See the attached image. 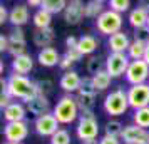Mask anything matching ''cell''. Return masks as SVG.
<instances>
[{"mask_svg": "<svg viewBox=\"0 0 149 144\" xmlns=\"http://www.w3.org/2000/svg\"><path fill=\"white\" fill-rule=\"evenodd\" d=\"M5 89L10 92V96L14 99H22L27 104L29 101H32L35 96H39L37 92V86L32 82L27 76H20V74H10L7 79V87Z\"/></svg>", "mask_w": 149, "mask_h": 144, "instance_id": "obj_1", "label": "cell"}, {"mask_svg": "<svg viewBox=\"0 0 149 144\" xmlns=\"http://www.w3.org/2000/svg\"><path fill=\"white\" fill-rule=\"evenodd\" d=\"M52 114H54L55 119L59 121V124H70V122H74L75 119L79 117V114H81L75 97H72L70 94L62 96L61 99L57 101V104H55L54 112H52Z\"/></svg>", "mask_w": 149, "mask_h": 144, "instance_id": "obj_2", "label": "cell"}, {"mask_svg": "<svg viewBox=\"0 0 149 144\" xmlns=\"http://www.w3.org/2000/svg\"><path fill=\"white\" fill-rule=\"evenodd\" d=\"M127 107H129L127 92H124L122 89H116L106 96L104 111L109 116H121V114H124L127 111Z\"/></svg>", "mask_w": 149, "mask_h": 144, "instance_id": "obj_3", "label": "cell"}, {"mask_svg": "<svg viewBox=\"0 0 149 144\" xmlns=\"http://www.w3.org/2000/svg\"><path fill=\"white\" fill-rule=\"evenodd\" d=\"M95 27L97 30L104 35H114L117 32H121V27H122V15L114 12V10H106L104 14L95 20Z\"/></svg>", "mask_w": 149, "mask_h": 144, "instance_id": "obj_4", "label": "cell"}, {"mask_svg": "<svg viewBox=\"0 0 149 144\" xmlns=\"http://www.w3.org/2000/svg\"><path fill=\"white\" fill-rule=\"evenodd\" d=\"M126 79L131 86L146 84V81L149 79V64L146 61H131L126 72Z\"/></svg>", "mask_w": 149, "mask_h": 144, "instance_id": "obj_5", "label": "cell"}, {"mask_svg": "<svg viewBox=\"0 0 149 144\" xmlns=\"http://www.w3.org/2000/svg\"><path fill=\"white\" fill-rule=\"evenodd\" d=\"M129 55L127 54H109L106 59V70H107L111 77H121L127 72L129 69Z\"/></svg>", "mask_w": 149, "mask_h": 144, "instance_id": "obj_6", "label": "cell"}, {"mask_svg": "<svg viewBox=\"0 0 149 144\" xmlns=\"http://www.w3.org/2000/svg\"><path fill=\"white\" fill-rule=\"evenodd\" d=\"M127 99H129V107H132L134 111L148 107L149 106V84H139V86L129 87Z\"/></svg>", "mask_w": 149, "mask_h": 144, "instance_id": "obj_7", "label": "cell"}, {"mask_svg": "<svg viewBox=\"0 0 149 144\" xmlns=\"http://www.w3.org/2000/svg\"><path fill=\"white\" fill-rule=\"evenodd\" d=\"M3 136L7 139V143L22 144V141L29 136V124L25 121L20 122H7L3 127Z\"/></svg>", "mask_w": 149, "mask_h": 144, "instance_id": "obj_8", "label": "cell"}, {"mask_svg": "<svg viewBox=\"0 0 149 144\" xmlns=\"http://www.w3.org/2000/svg\"><path fill=\"white\" fill-rule=\"evenodd\" d=\"M121 137L126 144H149V131L142 129L136 124L126 126Z\"/></svg>", "mask_w": 149, "mask_h": 144, "instance_id": "obj_9", "label": "cell"}, {"mask_svg": "<svg viewBox=\"0 0 149 144\" xmlns=\"http://www.w3.org/2000/svg\"><path fill=\"white\" fill-rule=\"evenodd\" d=\"M8 54L14 59L27 54V42H25V37H24V30L20 27L15 29L14 32L8 35Z\"/></svg>", "mask_w": 149, "mask_h": 144, "instance_id": "obj_10", "label": "cell"}, {"mask_svg": "<svg viewBox=\"0 0 149 144\" xmlns=\"http://www.w3.org/2000/svg\"><path fill=\"white\" fill-rule=\"evenodd\" d=\"M61 129L59 127V121L55 119L54 114H45V116L35 119V132L39 136H54L57 131Z\"/></svg>", "mask_w": 149, "mask_h": 144, "instance_id": "obj_11", "label": "cell"}, {"mask_svg": "<svg viewBox=\"0 0 149 144\" xmlns=\"http://www.w3.org/2000/svg\"><path fill=\"white\" fill-rule=\"evenodd\" d=\"M77 137L81 141H87V139H97L99 134V124L97 119H81L79 117V124H77Z\"/></svg>", "mask_w": 149, "mask_h": 144, "instance_id": "obj_12", "label": "cell"}, {"mask_svg": "<svg viewBox=\"0 0 149 144\" xmlns=\"http://www.w3.org/2000/svg\"><path fill=\"white\" fill-rule=\"evenodd\" d=\"M84 10H86V5L82 2H79V0L69 2L67 8L64 10V20L67 22L69 25H79L82 22V19L86 17Z\"/></svg>", "mask_w": 149, "mask_h": 144, "instance_id": "obj_13", "label": "cell"}, {"mask_svg": "<svg viewBox=\"0 0 149 144\" xmlns=\"http://www.w3.org/2000/svg\"><path fill=\"white\" fill-rule=\"evenodd\" d=\"M27 111L32 116H35L39 119V117L49 114V111H50V102H49V99L45 96H35L32 101L27 102Z\"/></svg>", "mask_w": 149, "mask_h": 144, "instance_id": "obj_14", "label": "cell"}, {"mask_svg": "<svg viewBox=\"0 0 149 144\" xmlns=\"http://www.w3.org/2000/svg\"><path fill=\"white\" fill-rule=\"evenodd\" d=\"M107 44H109V49H111V54H126L129 45H131L127 34L122 32V30L114 35H111Z\"/></svg>", "mask_w": 149, "mask_h": 144, "instance_id": "obj_15", "label": "cell"}, {"mask_svg": "<svg viewBox=\"0 0 149 144\" xmlns=\"http://www.w3.org/2000/svg\"><path fill=\"white\" fill-rule=\"evenodd\" d=\"M81 82L82 79L79 77V74L75 72V70H67V72H64L61 77V87L62 90H65L67 94H70V92H75V90H79V87H81Z\"/></svg>", "mask_w": 149, "mask_h": 144, "instance_id": "obj_16", "label": "cell"}, {"mask_svg": "<svg viewBox=\"0 0 149 144\" xmlns=\"http://www.w3.org/2000/svg\"><path fill=\"white\" fill-rule=\"evenodd\" d=\"M55 34H54V29L47 27V29H35L34 30V44L37 47L42 49H47L50 47V44L54 42Z\"/></svg>", "mask_w": 149, "mask_h": 144, "instance_id": "obj_17", "label": "cell"}, {"mask_svg": "<svg viewBox=\"0 0 149 144\" xmlns=\"http://www.w3.org/2000/svg\"><path fill=\"white\" fill-rule=\"evenodd\" d=\"M25 111H27V107H24V104L12 102L7 109H3V117H5L7 122H20L27 116Z\"/></svg>", "mask_w": 149, "mask_h": 144, "instance_id": "obj_18", "label": "cell"}, {"mask_svg": "<svg viewBox=\"0 0 149 144\" xmlns=\"http://www.w3.org/2000/svg\"><path fill=\"white\" fill-rule=\"evenodd\" d=\"M61 59L62 57L59 55V52H57L54 47L42 49L40 52H39V55H37L39 64L44 65V67H54V65H57V64H61Z\"/></svg>", "mask_w": 149, "mask_h": 144, "instance_id": "obj_19", "label": "cell"}, {"mask_svg": "<svg viewBox=\"0 0 149 144\" xmlns=\"http://www.w3.org/2000/svg\"><path fill=\"white\" fill-rule=\"evenodd\" d=\"M34 67V59L30 57L29 54L25 55H20V57H15L12 61V70L15 74H20V76H25L29 74Z\"/></svg>", "mask_w": 149, "mask_h": 144, "instance_id": "obj_20", "label": "cell"}, {"mask_svg": "<svg viewBox=\"0 0 149 144\" xmlns=\"http://www.w3.org/2000/svg\"><path fill=\"white\" fill-rule=\"evenodd\" d=\"M8 20L14 24L15 27L19 29L22 27L24 24H27L29 22V8L25 5H15L12 10H10V17H8Z\"/></svg>", "mask_w": 149, "mask_h": 144, "instance_id": "obj_21", "label": "cell"}, {"mask_svg": "<svg viewBox=\"0 0 149 144\" xmlns=\"http://www.w3.org/2000/svg\"><path fill=\"white\" fill-rule=\"evenodd\" d=\"M148 19H149V10L146 7H137L129 14V24L134 29L148 25Z\"/></svg>", "mask_w": 149, "mask_h": 144, "instance_id": "obj_22", "label": "cell"}, {"mask_svg": "<svg viewBox=\"0 0 149 144\" xmlns=\"http://www.w3.org/2000/svg\"><path fill=\"white\" fill-rule=\"evenodd\" d=\"M97 47H99V42H97V39H95V37H92V35H82V37H79L77 49L81 50L82 55L92 54Z\"/></svg>", "mask_w": 149, "mask_h": 144, "instance_id": "obj_23", "label": "cell"}, {"mask_svg": "<svg viewBox=\"0 0 149 144\" xmlns=\"http://www.w3.org/2000/svg\"><path fill=\"white\" fill-rule=\"evenodd\" d=\"M106 10H104V2L101 0H91L86 3V10H84V14L87 19H99L102 14H104Z\"/></svg>", "mask_w": 149, "mask_h": 144, "instance_id": "obj_24", "label": "cell"}, {"mask_svg": "<svg viewBox=\"0 0 149 144\" xmlns=\"http://www.w3.org/2000/svg\"><path fill=\"white\" fill-rule=\"evenodd\" d=\"M67 3L65 0H42V10H45L49 14H61L67 8Z\"/></svg>", "mask_w": 149, "mask_h": 144, "instance_id": "obj_25", "label": "cell"}, {"mask_svg": "<svg viewBox=\"0 0 149 144\" xmlns=\"http://www.w3.org/2000/svg\"><path fill=\"white\" fill-rule=\"evenodd\" d=\"M144 54H146V44L141 40H132L127 49V55L132 61H144Z\"/></svg>", "mask_w": 149, "mask_h": 144, "instance_id": "obj_26", "label": "cell"}, {"mask_svg": "<svg viewBox=\"0 0 149 144\" xmlns=\"http://www.w3.org/2000/svg\"><path fill=\"white\" fill-rule=\"evenodd\" d=\"M111 81H112V77H111V74H109L106 69L92 77V82H94L95 90H106L109 86H111Z\"/></svg>", "mask_w": 149, "mask_h": 144, "instance_id": "obj_27", "label": "cell"}, {"mask_svg": "<svg viewBox=\"0 0 149 144\" xmlns=\"http://www.w3.org/2000/svg\"><path fill=\"white\" fill-rule=\"evenodd\" d=\"M34 25L35 29H47L50 27V22H52V15L49 14V12H45V10H37L34 14Z\"/></svg>", "mask_w": 149, "mask_h": 144, "instance_id": "obj_28", "label": "cell"}, {"mask_svg": "<svg viewBox=\"0 0 149 144\" xmlns=\"http://www.w3.org/2000/svg\"><path fill=\"white\" fill-rule=\"evenodd\" d=\"M75 101H77V106H79V111H92L95 104V94H77L75 96Z\"/></svg>", "mask_w": 149, "mask_h": 144, "instance_id": "obj_29", "label": "cell"}, {"mask_svg": "<svg viewBox=\"0 0 149 144\" xmlns=\"http://www.w3.org/2000/svg\"><path fill=\"white\" fill-rule=\"evenodd\" d=\"M134 124L142 127V129H148L149 127V106L148 107H142V109H137L134 112Z\"/></svg>", "mask_w": 149, "mask_h": 144, "instance_id": "obj_30", "label": "cell"}, {"mask_svg": "<svg viewBox=\"0 0 149 144\" xmlns=\"http://www.w3.org/2000/svg\"><path fill=\"white\" fill-rule=\"evenodd\" d=\"M124 127H126V126H122L119 121H109V122L106 124L104 131H106V136L121 137V136H122V131H124Z\"/></svg>", "mask_w": 149, "mask_h": 144, "instance_id": "obj_31", "label": "cell"}, {"mask_svg": "<svg viewBox=\"0 0 149 144\" xmlns=\"http://www.w3.org/2000/svg\"><path fill=\"white\" fill-rule=\"evenodd\" d=\"M50 144H70V134L65 129H59L50 137Z\"/></svg>", "mask_w": 149, "mask_h": 144, "instance_id": "obj_32", "label": "cell"}, {"mask_svg": "<svg viewBox=\"0 0 149 144\" xmlns=\"http://www.w3.org/2000/svg\"><path fill=\"white\" fill-rule=\"evenodd\" d=\"M97 90L94 87V82H92V77H84L81 82V87L77 90V94H95Z\"/></svg>", "mask_w": 149, "mask_h": 144, "instance_id": "obj_33", "label": "cell"}, {"mask_svg": "<svg viewBox=\"0 0 149 144\" xmlns=\"http://www.w3.org/2000/svg\"><path fill=\"white\" fill-rule=\"evenodd\" d=\"M101 70H104V69H102V61L99 57H91L87 61V72L92 74V77H94L95 74H99Z\"/></svg>", "mask_w": 149, "mask_h": 144, "instance_id": "obj_34", "label": "cell"}, {"mask_svg": "<svg viewBox=\"0 0 149 144\" xmlns=\"http://www.w3.org/2000/svg\"><path fill=\"white\" fill-rule=\"evenodd\" d=\"M109 7H111V10H114L117 14H122V12H127L129 10L131 3H129V0H111Z\"/></svg>", "mask_w": 149, "mask_h": 144, "instance_id": "obj_35", "label": "cell"}, {"mask_svg": "<svg viewBox=\"0 0 149 144\" xmlns=\"http://www.w3.org/2000/svg\"><path fill=\"white\" fill-rule=\"evenodd\" d=\"M35 86H37V92H39V96H45L47 97L50 92H52V82L50 81H37L35 82Z\"/></svg>", "mask_w": 149, "mask_h": 144, "instance_id": "obj_36", "label": "cell"}, {"mask_svg": "<svg viewBox=\"0 0 149 144\" xmlns=\"http://www.w3.org/2000/svg\"><path fill=\"white\" fill-rule=\"evenodd\" d=\"M134 40H141V42H144V44H148V42H149V27H148V25L136 29Z\"/></svg>", "mask_w": 149, "mask_h": 144, "instance_id": "obj_37", "label": "cell"}, {"mask_svg": "<svg viewBox=\"0 0 149 144\" xmlns=\"http://www.w3.org/2000/svg\"><path fill=\"white\" fill-rule=\"evenodd\" d=\"M12 99L14 97L10 96V92L7 89H2V96H0V107H2V111L7 109L8 106L12 104Z\"/></svg>", "mask_w": 149, "mask_h": 144, "instance_id": "obj_38", "label": "cell"}, {"mask_svg": "<svg viewBox=\"0 0 149 144\" xmlns=\"http://www.w3.org/2000/svg\"><path fill=\"white\" fill-rule=\"evenodd\" d=\"M65 55H69L70 59L74 62H77V61H81V57H82V54H81V50L77 47H74V49H67V52H65Z\"/></svg>", "mask_w": 149, "mask_h": 144, "instance_id": "obj_39", "label": "cell"}, {"mask_svg": "<svg viewBox=\"0 0 149 144\" xmlns=\"http://www.w3.org/2000/svg\"><path fill=\"white\" fill-rule=\"evenodd\" d=\"M72 64H75V62L72 61V59H70L69 55H62V59H61V64H59V65H61V69H64V70L67 72L69 69H70V65H72Z\"/></svg>", "mask_w": 149, "mask_h": 144, "instance_id": "obj_40", "label": "cell"}, {"mask_svg": "<svg viewBox=\"0 0 149 144\" xmlns=\"http://www.w3.org/2000/svg\"><path fill=\"white\" fill-rule=\"evenodd\" d=\"M99 144H119V137H112V136H104L99 139Z\"/></svg>", "mask_w": 149, "mask_h": 144, "instance_id": "obj_41", "label": "cell"}, {"mask_svg": "<svg viewBox=\"0 0 149 144\" xmlns=\"http://www.w3.org/2000/svg\"><path fill=\"white\" fill-rule=\"evenodd\" d=\"M8 17H10V12H7V8L2 5L0 7V24H5L8 20Z\"/></svg>", "mask_w": 149, "mask_h": 144, "instance_id": "obj_42", "label": "cell"}, {"mask_svg": "<svg viewBox=\"0 0 149 144\" xmlns=\"http://www.w3.org/2000/svg\"><path fill=\"white\" fill-rule=\"evenodd\" d=\"M77 44H79V39H75V37H67L65 39V47L67 49H74V47H77Z\"/></svg>", "mask_w": 149, "mask_h": 144, "instance_id": "obj_43", "label": "cell"}, {"mask_svg": "<svg viewBox=\"0 0 149 144\" xmlns=\"http://www.w3.org/2000/svg\"><path fill=\"white\" fill-rule=\"evenodd\" d=\"M0 50H2V52L7 50L8 52V37H5V35L0 37Z\"/></svg>", "mask_w": 149, "mask_h": 144, "instance_id": "obj_44", "label": "cell"}, {"mask_svg": "<svg viewBox=\"0 0 149 144\" xmlns=\"http://www.w3.org/2000/svg\"><path fill=\"white\" fill-rule=\"evenodd\" d=\"M144 61L149 64V42L146 44V54H144Z\"/></svg>", "mask_w": 149, "mask_h": 144, "instance_id": "obj_45", "label": "cell"}, {"mask_svg": "<svg viewBox=\"0 0 149 144\" xmlns=\"http://www.w3.org/2000/svg\"><path fill=\"white\" fill-rule=\"evenodd\" d=\"M81 144H99L97 139H87V141H82Z\"/></svg>", "mask_w": 149, "mask_h": 144, "instance_id": "obj_46", "label": "cell"}, {"mask_svg": "<svg viewBox=\"0 0 149 144\" xmlns=\"http://www.w3.org/2000/svg\"><path fill=\"white\" fill-rule=\"evenodd\" d=\"M3 144H15V143H3Z\"/></svg>", "mask_w": 149, "mask_h": 144, "instance_id": "obj_47", "label": "cell"}, {"mask_svg": "<svg viewBox=\"0 0 149 144\" xmlns=\"http://www.w3.org/2000/svg\"><path fill=\"white\" fill-rule=\"evenodd\" d=\"M148 27H149V19H148Z\"/></svg>", "mask_w": 149, "mask_h": 144, "instance_id": "obj_48", "label": "cell"}]
</instances>
